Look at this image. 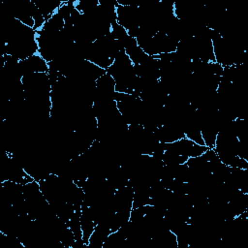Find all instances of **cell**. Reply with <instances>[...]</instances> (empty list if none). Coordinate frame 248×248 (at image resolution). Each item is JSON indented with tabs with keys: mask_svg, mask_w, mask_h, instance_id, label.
Instances as JSON below:
<instances>
[{
	"mask_svg": "<svg viewBox=\"0 0 248 248\" xmlns=\"http://www.w3.org/2000/svg\"><path fill=\"white\" fill-rule=\"evenodd\" d=\"M19 67L22 73V77L27 74L48 72V63L38 53L24 60H19Z\"/></svg>",
	"mask_w": 248,
	"mask_h": 248,
	"instance_id": "6da1fadb",
	"label": "cell"
}]
</instances>
